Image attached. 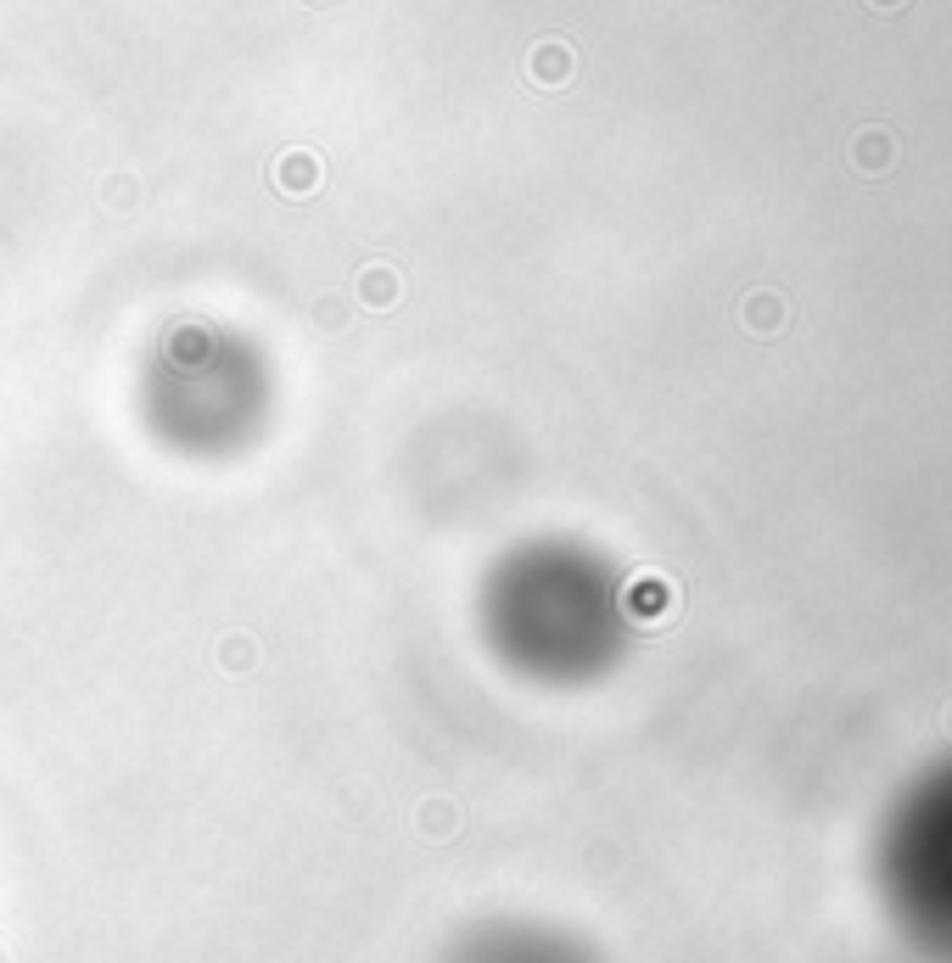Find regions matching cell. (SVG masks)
Listing matches in <instances>:
<instances>
[{"label":"cell","instance_id":"7a4b0ae2","mask_svg":"<svg viewBox=\"0 0 952 963\" xmlns=\"http://www.w3.org/2000/svg\"><path fill=\"white\" fill-rule=\"evenodd\" d=\"M880 7H896V0H880Z\"/></svg>","mask_w":952,"mask_h":963},{"label":"cell","instance_id":"6da1fadb","mask_svg":"<svg viewBox=\"0 0 952 963\" xmlns=\"http://www.w3.org/2000/svg\"><path fill=\"white\" fill-rule=\"evenodd\" d=\"M857 163H863V174L885 169L891 163V140L885 135H863V140H857Z\"/></svg>","mask_w":952,"mask_h":963}]
</instances>
